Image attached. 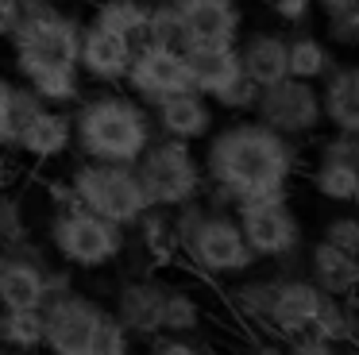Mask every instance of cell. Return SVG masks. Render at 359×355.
<instances>
[{"mask_svg":"<svg viewBox=\"0 0 359 355\" xmlns=\"http://www.w3.org/2000/svg\"><path fill=\"white\" fill-rule=\"evenodd\" d=\"M186 62H189L194 89L201 93V97H209V100H217L228 85L243 77L236 46H189Z\"/></svg>","mask_w":359,"mask_h":355,"instance_id":"21","label":"cell"},{"mask_svg":"<svg viewBox=\"0 0 359 355\" xmlns=\"http://www.w3.org/2000/svg\"><path fill=\"white\" fill-rule=\"evenodd\" d=\"M0 344L16 355L43 347V309H4L0 316Z\"/></svg>","mask_w":359,"mask_h":355,"instance_id":"26","label":"cell"},{"mask_svg":"<svg viewBox=\"0 0 359 355\" xmlns=\"http://www.w3.org/2000/svg\"><path fill=\"white\" fill-rule=\"evenodd\" d=\"M147 355H205V351L194 344V340H186V336H174V332H158V336H151Z\"/></svg>","mask_w":359,"mask_h":355,"instance_id":"40","label":"cell"},{"mask_svg":"<svg viewBox=\"0 0 359 355\" xmlns=\"http://www.w3.org/2000/svg\"><path fill=\"white\" fill-rule=\"evenodd\" d=\"M74 201L89 213L104 216V220L120 224V228L132 232L135 216L147 208V197H143V185L135 178V166L128 162H97V159H86L70 170L66 178Z\"/></svg>","mask_w":359,"mask_h":355,"instance_id":"6","label":"cell"},{"mask_svg":"<svg viewBox=\"0 0 359 355\" xmlns=\"http://www.w3.org/2000/svg\"><path fill=\"white\" fill-rule=\"evenodd\" d=\"M201 328V301L189 290H174L166 286V301H163V332L174 336H189Z\"/></svg>","mask_w":359,"mask_h":355,"instance_id":"31","label":"cell"},{"mask_svg":"<svg viewBox=\"0 0 359 355\" xmlns=\"http://www.w3.org/2000/svg\"><path fill=\"white\" fill-rule=\"evenodd\" d=\"M147 12H151L147 0H97L93 23H101V27H109V31H116V35H128L132 43H140Z\"/></svg>","mask_w":359,"mask_h":355,"instance_id":"28","label":"cell"},{"mask_svg":"<svg viewBox=\"0 0 359 355\" xmlns=\"http://www.w3.org/2000/svg\"><path fill=\"white\" fill-rule=\"evenodd\" d=\"M86 355H132V336L128 328L112 316V309H104L101 321L93 328V340H89V351Z\"/></svg>","mask_w":359,"mask_h":355,"instance_id":"33","label":"cell"},{"mask_svg":"<svg viewBox=\"0 0 359 355\" xmlns=\"http://www.w3.org/2000/svg\"><path fill=\"white\" fill-rule=\"evenodd\" d=\"M255 355H286V347H278V344H259Z\"/></svg>","mask_w":359,"mask_h":355,"instance_id":"47","label":"cell"},{"mask_svg":"<svg viewBox=\"0 0 359 355\" xmlns=\"http://www.w3.org/2000/svg\"><path fill=\"white\" fill-rule=\"evenodd\" d=\"M251 116L286 139H309L325 123V116H320V89H317V81H302V77L286 74L282 81L259 89Z\"/></svg>","mask_w":359,"mask_h":355,"instance_id":"9","label":"cell"},{"mask_svg":"<svg viewBox=\"0 0 359 355\" xmlns=\"http://www.w3.org/2000/svg\"><path fill=\"white\" fill-rule=\"evenodd\" d=\"M78 39L81 20L58 8V0H50V4L20 15L16 31L8 35L12 66L24 81L43 69H78Z\"/></svg>","mask_w":359,"mask_h":355,"instance_id":"3","label":"cell"},{"mask_svg":"<svg viewBox=\"0 0 359 355\" xmlns=\"http://www.w3.org/2000/svg\"><path fill=\"white\" fill-rule=\"evenodd\" d=\"M16 23H20V4L16 0H0V43H8Z\"/></svg>","mask_w":359,"mask_h":355,"instance_id":"44","label":"cell"},{"mask_svg":"<svg viewBox=\"0 0 359 355\" xmlns=\"http://www.w3.org/2000/svg\"><path fill=\"white\" fill-rule=\"evenodd\" d=\"M20 154L35 162H50L58 154H66L74 147V120L70 108H55V105H39L35 112L20 116L12 123V143Z\"/></svg>","mask_w":359,"mask_h":355,"instance_id":"13","label":"cell"},{"mask_svg":"<svg viewBox=\"0 0 359 355\" xmlns=\"http://www.w3.org/2000/svg\"><path fill=\"white\" fill-rule=\"evenodd\" d=\"M325 39L328 46H340V51L359 46V4L340 8V12H325Z\"/></svg>","mask_w":359,"mask_h":355,"instance_id":"34","label":"cell"},{"mask_svg":"<svg viewBox=\"0 0 359 355\" xmlns=\"http://www.w3.org/2000/svg\"><path fill=\"white\" fill-rule=\"evenodd\" d=\"M313 336L328 340V344H351L355 340V313H351V297H332V293H320L317 313L309 324Z\"/></svg>","mask_w":359,"mask_h":355,"instance_id":"25","label":"cell"},{"mask_svg":"<svg viewBox=\"0 0 359 355\" xmlns=\"http://www.w3.org/2000/svg\"><path fill=\"white\" fill-rule=\"evenodd\" d=\"M120 85H128V93L147 108H155L158 100L174 97V93H182V89H194L186 51L135 43V54H132V62H128Z\"/></svg>","mask_w":359,"mask_h":355,"instance_id":"10","label":"cell"},{"mask_svg":"<svg viewBox=\"0 0 359 355\" xmlns=\"http://www.w3.org/2000/svg\"><path fill=\"white\" fill-rule=\"evenodd\" d=\"M140 43L170 46V51H186V23H182V8L174 4V0H155V4H151Z\"/></svg>","mask_w":359,"mask_h":355,"instance_id":"27","label":"cell"},{"mask_svg":"<svg viewBox=\"0 0 359 355\" xmlns=\"http://www.w3.org/2000/svg\"><path fill=\"white\" fill-rule=\"evenodd\" d=\"M163 301H166V282H158L151 274L128 278L116 290L112 316L124 324L132 340H151L163 332Z\"/></svg>","mask_w":359,"mask_h":355,"instance_id":"16","label":"cell"},{"mask_svg":"<svg viewBox=\"0 0 359 355\" xmlns=\"http://www.w3.org/2000/svg\"><path fill=\"white\" fill-rule=\"evenodd\" d=\"M132 166H135V178L143 185L147 205L174 208L182 201L201 197V189H205L201 159L194 154V143H186V139L155 135Z\"/></svg>","mask_w":359,"mask_h":355,"instance_id":"5","label":"cell"},{"mask_svg":"<svg viewBox=\"0 0 359 355\" xmlns=\"http://www.w3.org/2000/svg\"><path fill=\"white\" fill-rule=\"evenodd\" d=\"M317 301H320V290L309 282L305 274H274V293H271V309H266V324L278 332L282 340L290 336H302L309 332L313 324V313H317ZM263 324V328H266Z\"/></svg>","mask_w":359,"mask_h":355,"instance_id":"15","label":"cell"},{"mask_svg":"<svg viewBox=\"0 0 359 355\" xmlns=\"http://www.w3.org/2000/svg\"><path fill=\"white\" fill-rule=\"evenodd\" d=\"M305 278H309L320 293L351 297L355 286H359V262H355V255H348V251H340V247L320 239V243L309 247V274Z\"/></svg>","mask_w":359,"mask_h":355,"instance_id":"22","label":"cell"},{"mask_svg":"<svg viewBox=\"0 0 359 355\" xmlns=\"http://www.w3.org/2000/svg\"><path fill=\"white\" fill-rule=\"evenodd\" d=\"M332 66H336V54L320 35H313V31H305V27L302 31L294 27V35H286V74L290 77L320 81Z\"/></svg>","mask_w":359,"mask_h":355,"instance_id":"23","label":"cell"},{"mask_svg":"<svg viewBox=\"0 0 359 355\" xmlns=\"http://www.w3.org/2000/svg\"><path fill=\"white\" fill-rule=\"evenodd\" d=\"M317 162H351L359 166V131H332L317 143Z\"/></svg>","mask_w":359,"mask_h":355,"instance_id":"36","label":"cell"},{"mask_svg":"<svg viewBox=\"0 0 359 355\" xmlns=\"http://www.w3.org/2000/svg\"><path fill=\"white\" fill-rule=\"evenodd\" d=\"M47 255L32 236L20 243L4 247V267H0V305L4 309H39L47 301L43 293V270H47Z\"/></svg>","mask_w":359,"mask_h":355,"instance_id":"12","label":"cell"},{"mask_svg":"<svg viewBox=\"0 0 359 355\" xmlns=\"http://www.w3.org/2000/svg\"><path fill=\"white\" fill-rule=\"evenodd\" d=\"M174 4H194V0H174Z\"/></svg>","mask_w":359,"mask_h":355,"instance_id":"49","label":"cell"},{"mask_svg":"<svg viewBox=\"0 0 359 355\" xmlns=\"http://www.w3.org/2000/svg\"><path fill=\"white\" fill-rule=\"evenodd\" d=\"M255 97H259V85L248 81V77H240V81L228 85L212 105L224 108V112H251V108H255Z\"/></svg>","mask_w":359,"mask_h":355,"instance_id":"38","label":"cell"},{"mask_svg":"<svg viewBox=\"0 0 359 355\" xmlns=\"http://www.w3.org/2000/svg\"><path fill=\"white\" fill-rule=\"evenodd\" d=\"M8 105H12V81L0 74V151L12 143V116H8Z\"/></svg>","mask_w":359,"mask_h":355,"instance_id":"42","label":"cell"},{"mask_svg":"<svg viewBox=\"0 0 359 355\" xmlns=\"http://www.w3.org/2000/svg\"><path fill=\"white\" fill-rule=\"evenodd\" d=\"M27 89L55 108H74L81 100V74L78 69H43V74L27 77Z\"/></svg>","mask_w":359,"mask_h":355,"instance_id":"30","label":"cell"},{"mask_svg":"<svg viewBox=\"0 0 359 355\" xmlns=\"http://www.w3.org/2000/svg\"><path fill=\"white\" fill-rule=\"evenodd\" d=\"M320 239L340 247V251H348V255H359V220L355 216H332L325 224V232H320Z\"/></svg>","mask_w":359,"mask_h":355,"instance_id":"37","label":"cell"},{"mask_svg":"<svg viewBox=\"0 0 359 355\" xmlns=\"http://www.w3.org/2000/svg\"><path fill=\"white\" fill-rule=\"evenodd\" d=\"M320 116L332 123V131H359V66L336 62L320 77Z\"/></svg>","mask_w":359,"mask_h":355,"instance_id":"19","label":"cell"},{"mask_svg":"<svg viewBox=\"0 0 359 355\" xmlns=\"http://www.w3.org/2000/svg\"><path fill=\"white\" fill-rule=\"evenodd\" d=\"M0 267H4V247H0Z\"/></svg>","mask_w":359,"mask_h":355,"instance_id":"48","label":"cell"},{"mask_svg":"<svg viewBox=\"0 0 359 355\" xmlns=\"http://www.w3.org/2000/svg\"><path fill=\"white\" fill-rule=\"evenodd\" d=\"M12 185V162L4 159V151H0V189H8Z\"/></svg>","mask_w":359,"mask_h":355,"instance_id":"46","label":"cell"},{"mask_svg":"<svg viewBox=\"0 0 359 355\" xmlns=\"http://www.w3.org/2000/svg\"><path fill=\"white\" fill-rule=\"evenodd\" d=\"M135 54V43L128 35L101 27V23H81V39H78V74L89 77L97 85H120L124 69Z\"/></svg>","mask_w":359,"mask_h":355,"instance_id":"14","label":"cell"},{"mask_svg":"<svg viewBox=\"0 0 359 355\" xmlns=\"http://www.w3.org/2000/svg\"><path fill=\"white\" fill-rule=\"evenodd\" d=\"M47 239L58 259L74 270H104L120 262V255L128 251V228L81 208L78 201L55 208L47 224Z\"/></svg>","mask_w":359,"mask_h":355,"instance_id":"4","label":"cell"},{"mask_svg":"<svg viewBox=\"0 0 359 355\" xmlns=\"http://www.w3.org/2000/svg\"><path fill=\"white\" fill-rule=\"evenodd\" d=\"M359 0H313V8H320V12H340V8H355Z\"/></svg>","mask_w":359,"mask_h":355,"instance_id":"45","label":"cell"},{"mask_svg":"<svg viewBox=\"0 0 359 355\" xmlns=\"http://www.w3.org/2000/svg\"><path fill=\"white\" fill-rule=\"evenodd\" d=\"M0 316H4V305H0Z\"/></svg>","mask_w":359,"mask_h":355,"instance_id":"50","label":"cell"},{"mask_svg":"<svg viewBox=\"0 0 359 355\" xmlns=\"http://www.w3.org/2000/svg\"><path fill=\"white\" fill-rule=\"evenodd\" d=\"M43 347L50 355H86L104 305L89 293L66 290L43 301Z\"/></svg>","mask_w":359,"mask_h":355,"instance_id":"11","label":"cell"},{"mask_svg":"<svg viewBox=\"0 0 359 355\" xmlns=\"http://www.w3.org/2000/svg\"><path fill=\"white\" fill-rule=\"evenodd\" d=\"M24 236H32V228H27V213H24V205H20V197H12V193L0 189V247L20 243Z\"/></svg>","mask_w":359,"mask_h":355,"instance_id":"35","label":"cell"},{"mask_svg":"<svg viewBox=\"0 0 359 355\" xmlns=\"http://www.w3.org/2000/svg\"><path fill=\"white\" fill-rule=\"evenodd\" d=\"M74 290V267H62V270H43V293L47 297H58V293Z\"/></svg>","mask_w":359,"mask_h":355,"instance_id":"43","label":"cell"},{"mask_svg":"<svg viewBox=\"0 0 359 355\" xmlns=\"http://www.w3.org/2000/svg\"><path fill=\"white\" fill-rule=\"evenodd\" d=\"M271 12L282 23H290V27H305L317 8H313V0H271Z\"/></svg>","mask_w":359,"mask_h":355,"instance_id":"39","label":"cell"},{"mask_svg":"<svg viewBox=\"0 0 359 355\" xmlns=\"http://www.w3.org/2000/svg\"><path fill=\"white\" fill-rule=\"evenodd\" d=\"M313 189L332 205H351L359 197V166H351V162H317Z\"/></svg>","mask_w":359,"mask_h":355,"instance_id":"29","label":"cell"},{"mask_svg":"<svg viewBox=\"0 0 359 355\" xmlns=\"http://www.w3.org/2000/svg\"><path fill=\"white\" fill-rule=\"evenodd\" d=\"M182 255L209 278H243L259 262L255 255H251V247L243 243V232H240V224H236V216L232 213H212V208L201 216V224H197V232L186 239Z\"/></svg>","mask_w":359,"mask_h":355,"instance_id":"8","label":"cell"},{"mask_svg":"<svg viewBox=\"0 0 359 355\" xmlns=\"http://www.w3.org/2000/svg\"><path fill=\"white\" fill-rule=\"evenodd\" d=\"M232 216L243 232V243L263 262H278L302 247V220L290 208V197H243L232 205Z\"/></svg>","mask_w":359,"mask_h":355,"instance_id":"7","label":"cell"},{"mask_svg":"<svg viewBox=\"0 0 359 355\" xmlns=\"http://www.w3.org/2000/svg\"><path fill=\"white\" fill-rule=\"evenodd\" d=\"M286 355H344L340 344H328V340L313 336V332H302V336L286 340Z\"/></svg>","mask_w":359,"mask_h":355,"instance_id":"41","label":"cell"},{"mask_svg":"<svg viewBox=\"0 0 359 355\" xmlns=\"http://www.w3.org/2000/svg\"><path fill=\"white\" fill-rule=\"evenodd\" d=\"M132 228H135V236H140V247H143V255H147L151 267H155V270L174 267L178 247H174V239H170V208L147 205L140 216H135Z\"/></svg>","mask_w":359,"mask_h":355,"instance_id":"24","label":"cell"},{"mask_svg":"<svg viewBox=\"0 0 359 355\" xmlns=\"http://www.w3.org/2000/svg\"><path fill=\"white\" fill-rule=\"evenodd\" d=\"M205 143V182L232 189L236 201L243 197H290V182L297 174V139L278 135L274 128L251 120H236L228 128H212Z\"/></svg>","mask_w":359,"mask_h":355,"instance_id":"1","label":"cell"},{"mask_svg":"<svg viewBox=\"0 0 359 355\" xmlns=\"http://www.w3.org/2000/svg\"><path fill=\"white\" fill-rule=\"evenodd\" d=\"M151 120H155L158 135L197 143V139H205L217 128V105H212L209 97H201L197 89H182V93H174V97L158 100V105L151 108Z\"/></svg>","mask_w":359,"mask_h":355,"instance_id":"17","label":"cell"},{"mask_svg":"<svg viewBox=\"0 0 359 355\" xmlns=\"http://www.w3.org/2000/svg\"><path fill=\"white\" fill-rule=\"evenodd\" d=\"M178 8L186 23V51L189 46H236L243 31V12L236 0H194Z\"/></svg>","mask_w":359,"mask_h":355,"instance_id":"18","label":"cell"},{"mask_svg":"<svg viewBox=\"0 0 359 355\" xmlns=\"http://www.w3.org/2000/svg\"><path fill=\"white\" fill-rule=\"evenodd\" d=\"M271 293H274V274L248 278V282H240L232 290V305H236V313H240V316H248V321H255V324H266Z\"/></svg>","mask_w":359,"mask_h":355,"instance_id":"32","label":"cell"},{"mask_svg":"<svg viewBox=\"0 0 359 355\" xmlns=\"http://www.w3.org/2000/svg\"><path fill=\"white\" fill-rule=\"evenodd\" d=\"M236 54H240V69L248 81L274 85L286 77V35L282 31H251V35L236 39Z\"/></svg>","mask_w":359,"mask_h":355,"instance_id":"20","label":"cell"},{"mask_svg":"<svg viewBox=\"0 0 359 355\" xmlns=\"http://www.w3.org/2000/svg\"><path fill=\"white\" fill-rule=\"evenodd\" d=\"M74 120V147L81 159L97 162H128L132 166L143 147L158 135L151 108L140 105L132 93H97L81 97L70 112Z\"/></svg>","mask_w":359,"mask_h":355,"instance_id":"2","label":"cell"}]
</instances>
